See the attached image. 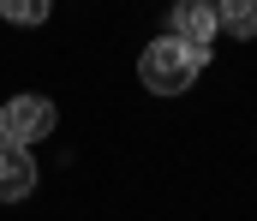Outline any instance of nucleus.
Returning a JSON list of instances; mask_svg holds the SVG:
<instances>
[{
    "label": "nucleus",
    "instance_id": "5",
    "mask_svg": "<svg viewBox=\"0 0 257 221\" xmlns=\"http://www.w3.org/2000/svg\"><path fill=\"white\" fill-rule=\"evenodd\" d=\"M215 24H221L227 36L251 42L257 36V0H215Z\"/></svg>",
    "mask_w": 257,
    "mask_h": 221
},
{
    "label": "nucleus",
    "instance_id": "3",
    "mask_svg": "<svg viewBox=\"0 0 257 221\" xmlns=\"http://www.w3.org/2000/svg\"><path fill=\"white\" fill-rule=\"evenodd\" d=\"M36 191V161H30V149L12 144V138H0V203H18V197H30Z\"/></svg>",
    "mask_w": 257,
    "mask_h": 221
},
{
    "label": "nucleus",
    "instance_id": "1",
    "mask_svg": "<svg viewBox=\"0 0 257 221\" xmlns=\"http://www.w3.org/2000/svg\"><path fill=\"white\" fill-rule=\"evenodd\" d=\"M203 66H209V48L203 42H180V36H156L138 54V78H144L150 96H186Z\"/></svg>",
    "mask_w": 257,
    "mask_h": 221
},
{
    "label": "nucleus",
    "instance_id": "2",
    "mask_svg": "<svg viewBox=\"0 0 257 221\" xmlns=\"http://www.w3.org/2000/svg\"><path fill=\"white\" fill-rule=\"evenodd\" d=\"M54 120H60L54 102L24 90V96H12V102L0 108V138H12V144H42V138L54 132Z\"/></svg>",
    "mask_w": 257,
    "mask_h": 221
},
{
    "label": "nucleus",
    "instance_id": "4",
    "mask_svg": "<svg viewBox=\"0 0 257 221\" xmlns=\"http://www.w3.org/2000/svg\"><path fill=\"white\" fill-rule=\"evenodd\" d=\"M168 24H174L168 36H180V42H203V48H209L215 30H221V24H215V0H174V18H168Z\"/></svg>",
    "mask_w": 257,
    "mask_h": 221
},
{
    "label": "nucleus",
    "instance_id": "6",
    "mask_svg": "<svg viewBox=\"0 0 257 221\" xmlns=\"http://www.w3.org/2000/svg\"><path fill=\"white\" fill-rule=\"evenodd\" d=\"M48 12H54V0H0V18L6 24H48Z\"/></svg>",
    "mask_w": 257,
    "mask_h": 221
}]
</instances>
